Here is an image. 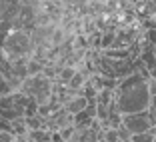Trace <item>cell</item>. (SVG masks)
<instances>
[{
  "instance_id": "obj_1",
  "label": "cell",
  "mask_w": 156,
  "mask_h": 142,
  "mask_svg": "<svg viewBox=\"0 0 156 142\" xmlns=\"http://www.w3.org/2000/svg\"><path fill=\"white\" fill-rule=\"evenodd\" d=\"M114 106L120 116L150 110V82L140 72L126 76L116 88Z\"/></svg>"
},
{
  "instance_id": "obj_2",
  "label": "cell",
  "mask_w": 156,
  "mask_h": 142,
  "mask_svg": "<svg viewBox=\"0 0 156 142\" xmlns=\"http://www.w3.org/2000/svg\"><path fill=\"white\" fill-rule=\"evenodd\" d=\"M30 50H32V40H30V36H28L24 30H18V28L14 30L12 28V30L2 38V48H0V52L8 60V64H14V62H18L20 58L28 56Z\"/></svg>"
},
{
  "instance_id": "obj_3",
  "label": "cell",
  "mask_w": 156,
  "mask_h": 142,
  "mask_svg": "<svg viewBox=\"0 0 156 142\" xmlns=\"http://www.w3.org/2000/svg\"><path fill=\"white\" fill-rule=\"evenodd\" d=\"M22 92L28 94L38 106H42L44 102L50 100V96H52V82L48 78L40 76V74H34V76L26 78L22 82Z\"/></svg>"
},
{
  "instance_id": "obj_4",
  "label": "cell",
  "mask_w": 156,
  "mask_h": 142,
  "mask_svg": "<svg viewBox=\"0 0 156 142\" xmlns=\"http://www.w3.org/2000/svg\"><path fill=\"white\" fill-rule=\"evenodd\" d=\"M130 136L134 134H142L148 130L156 128V116L152 114L150 110H144V112H134V114H126L122 116V124H120Z\"/></svg>"
},
{
  "instance_id": "obj_5",
  "label": "cell",
  "mask_w": 156,
  "mask_h": 142,
  "mask_svg": "<svg viewBox=\"0 0 156 142\" xmlns=\"http://www.w3.org/2000/svg\"><path fill=\"white\" fill-rule=\"evenodd\" d=\"M86 108H88V100L84 96H76L74 100H70L68 104H66V112H68V114H80V112H84Z\"/></svg>"
},
{
  "instance_id": "obj_6",
  "label": "cell",
  "mask_w": 156,
  "mask_h": 142,
  "mask_svg": "<svg viewBox=\"0 0 156 142\" xmlns=\"http://www.w3.org/2000/svg\"><path fill=\"white\" fill-rule=\"evenodd\" d=\"M26 142H54V140H52L50 132H46L44 128H38V130H28Z\"/></svg>"
},
{
  "instance_id": "obj_7",
  "label": "cell",
  "mask_w": 156,
  "mask_h": 142,
  "mask_svg": "<svg viewBox=\"0 0 156 142\" xmlns=\"http://www.w3.org/2000/svg\"><path fill=\"white\" fill-rule=\"evenodd\" d=\"M128 142H156V128L142 134H134V136H130Z\"/></svg>"
},
{
  "instance_id": "obj_8",
  "label": "cell",
  "mask_w": 156,
  "mask_h": 142,
  "mask_svg": "<svg viewBox=\"0 0 156 142\" xmlns=\"http://www.w3.org/2000/svg\"><path fill=\"white\" fill-rule=\"evenodd\" d=\"M150 112L156 116V76L150 80Z\"/></svg>"
},
{
  "instance_id": "obj_9",
  "label": "cell",
  "mask_w": 156,
  "mask_h": 142,
  "mask_svg": "<svg viewBox=\"0 0 156 142\" xmlns=\"http://www.w3.org/2000/svg\"><path fill=\"white\" fill-rule=\"evenodd\" d=\"M0 142H18V138L14 136L12 132H2L0 130Z\"/></svg>"
},
{
  "instance_id": "obj_10",
  "label": "cell",
  "mask_w": 156,
  "mask_h": 142,
  "mask_svg": "<svg viewBox=\"0 0 156 142\" xmlns=\"http://www.w3.org/2000/svg\"><path fill=\"white\" fill-rule=\"evenodd\" d=\"M74 76V70H64V72H62V78H64V80H68V78H72Z\"/></svg>"
},
{
  "instance_id": "obj_11",
  "label": "cell",
  "mask_w": 156,
  "mask_h": 142,
  "mask_svg": "<svg viewBox=\"0 0 156 142\" xmlns=\"http://www.w3.org/2000/svg\"><path fill=\"white\" fill-rule=\"evenodd\" d=\"M0 78H2V74H0Z\"/></svg>"
}]
</instances>
